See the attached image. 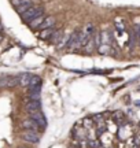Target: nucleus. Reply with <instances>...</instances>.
<instances>
[{
  "label": "nucleus",
  "instance_id": "nucleus-11",
  "mask_svg": "<svg viewBox=\"0 0 140 148\" xmlns=\"http://www.w3.org/2000/svg\"><path fill=\"white\" fill-rule=\"evenodd\" d=\"M54 32H55L54 26H52V27H47V29H43V30H40V33H38V37H40L41 40H49Z\"/></svg>",
  "mask_w": 140,
  "mask_h": 148
},
{
  "label": "nucleus",
  "instance_id": "nucleus-5",
  "mask_svg": "<svg viewBox=\"0 0 140 148\" xmlns=\"http://www.w3.org/2000/svg\"><path fill=\"white\" fill-rule=\"evenodd\" d=\"M16 84H18L16 77H11V75H3V77H0V86L11 88V86H15Z\"/></svg>",
  "mask_w": 140,
  "mask_h": 148
},
{
  "label": "nucleus",
  "instance_id": "nucleus-16",
  "mask_svg": "<svg viewBox=\"0 0 140 148\" xmlns=\"http://www.w3.org/2000/svg\"><path fill=\"white\" fill-rule=\"evenodd\" d=\"M136 32H137V37H139V44H140V25L137 26V29H136Z\"/></svg>",
  "mask_w": 140,
  "mask_h": 148
},
{
  "label": "nucleus",
  "instance_id": "nucleus-4",
  "mask_svg": "<svg viewBox=\"0 0 140 148\" xmlns=\"http://www.w3.org/2000/svg\"><path fill=\"white\" fill-rule=\"evenodd\" d=\"M25 110H26L29 114H32V112H34V111L41 110V103H40V100L29 99V100L25 103Z\"/></svg>",
  "mask_w": 140,
  "mask_h": 148
},
{
  "label": "nucleus",
  "instance_id": "nucleus-3",
  "mask_svg": "<svg viewBox=\"0 0 140 148\" xmlns=\"http://www.w3.org/2000/svg\"><path fill=\"white\" fill-rule=\"evenodd\" d=\"M30 118H32L33 121L37 122V125L41 127V129H44V127L47 126V119H45V116H44V112H41V110L32 112V114H30Z\"/></svg>",
  "mask_w": 140,
  "mask_h": 148
},
{
  "label": "nucleus",
  "instance_id": "nucleus-2",
  "mask_svg": "<svg viewBox=\"0 0 140 148\" xmlns=\"http://www.w3.org/2000/svg\"><path fill=\"white\" fill-rule=\"evenodd\" d=\"M40 133L37 130H25V132L21 134V138L23 141L26 143H32V144H36L40 141Z\"/></svg>",
  "mask_w": 140,
  "mask_h": 148
},
{
  "label": "nucleus",
  "instance_id": "nucleus-10",
  "mask_svg": "<svg viewBox=\"0 0 140 148\" xmlns=\"http://www.w3.org/2000/svg\"><path fill=\"white\" fill-rule=\"evenodd\" d=\"M63 36H65V32H63V29H56L54 33H52V36H51V42L52 44H55V45H58L60 42V40L63 38Z\"/></svg>",
  "mask_w": 140,
  "mask_h": 148
},
{
  "label": "nucleus",
  "instance_id": "nucleus-12",
  "mask_svg": "<svg viewBox=\"0 0 140 148\" xmlns=\"http://www.w3.org/2000/svg\"><path fill=\"white\" fill-rule=\"evenodd\" d=\"M45 18V15H40V16H37V18H34L32 22H29V26H30V29H33V30H37V27L40 26V23L43 22V19Z\"/></svg>",
  "mask_w": 140,
  "mask_h": 148
},
{
  "label": "nucleus",
  "instance_id": "nucleus-1",
  "mask_svg": "<svg viewBox=\"0 0 140 148\" xmlns=\"http://www.w3.org/2000/svg\"><path fill=\"white\" fill-rule=\"evenodd\" d=\"M43 14H44V8L41 7V5H32V7L27 8L25 12H22L21 18H22V21L23 22L29 23V22H32L34 18L43 15Z\"/></svg>",
  "mask_w": 140,
  "mask_h": 148
},
{
  "label": "nucleus",
  "instance_id": "nucleus-15",
  "mask_svg": "<svg viewBox=\"0 0 140 148\" xmlns=\"http://www.w3.org/2000/svg\"><path fill=\"white\" fill-rule=\"evenodd\" d=\"M11 1H12V4H14V5H15V7H16V5L19 4V3H21L22 0H11Z\"/></svg>",
  "mask_w": 140,
  "mask_h": 148
},
{
  "label": "nucleus",
  "instance_id": "nucleus-8",
  "mask_svg": "<svg viewBox=\"0 0 140 148\" xmlns=\"http://www.w3.org/2000/svg\"><path fill=\"white\" fill-rule=\"evenodd\" d=\"M38 125L36 121H33L32 118H29V119H26V121L22 122V129L23 130H38Z\"/></svg>",
  "mask_w": 140,
  "mask_h": 148
},
{
  "label": "nucleus",
  "instance_id": "nucleus-20",
  "mask_svg": "<svg viewBox=\"0 0 140 148\" xmlns=\"http://www.w3.org/2000/svg\"><path fill=\"white\" fill-rule=\"evenodd\" d=\"M99 148H107V147H99Z\"/></svg>",
  "mask_w": 140,
  "mask_h": 148
},
{
  "label": "nucleus",
  "instance_id": "nucleus-21",
  "mask_svg": "<svg viewBox=\"0 0 140 148\" xmlns=\"http://www.w3.org/2000/svg\"><path fill=\"white\" fill-rule=\"evenodd\" d=\"M21 148H29V147H21Z\"/></svg>",
  "mask_w": 140,
  "mask_h": 148
},
{
  "label": "nucleus",
  "instance_id": "nucleus-9",
  "mask_svg": "<svg viewBox=\"0 0 140 148\" xmlns=\"http://www.w3.org/2000/svg\"><path fill=\"white\" fill-rule=\"evenodd\" d=\"M30 78H32V74L29 73H22L16 77V81L21 86H29V82H30Z\"/></svg>",
  "mask_w": 140,
  "mask_h": 148
},
{
  "label": "nucleus",
  "instance_id": "nucleus-19",
  "mask_svg": "<svg viewBox=\"0 0 140 148\" xmlns=\"http://www.w3.org/2000/svg\"><path fill=\"white\" fill-rule=\"evenodd\" d=\"M0 41H1V34H0Z\"/></svg>",
  "mask_w": 140,
  "mask_h": 148
},
{
  "label": "nucleus",
  "instance_id": "nucleus-14",
  "mask_svg": "<svg viewBox=\"0 0 140 148\" xmlns=\"http://www.w3.org/2000/svg\"><path fill=\"white\" fill-rule=\"evenodd\" d=\"M84 122H85V126L86 127H91L92 126V119H91V118H89V119H85Z\"/></svg>",
  "mask_w": 140,
  "mask_h": 148
},
{
  "label": "nucleus",
  "instance_id": "nucleus-17",
  "mask_svg": "<svg viewBox=\"0 0 140 148\" xmlns=\"http://www.w3.org/2000/svg\"><path fill=\"white\" fill-rule=\"evenodd\" d=\"M70 148H81V147H80V145H78V144H74V145H71V147H70Z\"/></svg>",
  "mask_w": 140,
  "mask_h": 148
},
{
  "label": "nucleus",
  "instance_id": "nucleus-18",
  "mask_svg": "<svg viewBox=\"0 0 140 148\" xmlns=\"http://www.w3.org/2000/svg\"><path fill=\"white\" fill-rule=\"evenodd\" d=\"M1 29H3V26H1V23H0V32H1Z\"/></svg>",
  "mask_w": 140,
  "mask_h": 148
},
{
  "label": "nucleus",
  "instance_id": "nucleus-7",
  "mask_svg": "<svg viewBox=\"0 0 140 148\" xmlns=\"http://www.w3.org/2000/svg\"><path fill=\"white\" fill-rule=\"evenodd\" d=\"M55 25V18L51 15H47L43 19V22L40 23V26L37 27V30H43V29H47V27H52Z\"/></svg>",
  "mask_w": 140,
  "mask_h": 148
},
{
  "label": "nucleus",
  "instance_id": "nucleus-13",
  "mask_svg": "<svg viewBox=\"0 0 140 148\" xmlns=\"http://www.w3.org/2000/svg\"><path fill=\"white\" fill-rule=\"evenodd\" d=\"M114 119H117L118 122H121V119H122V114H121V112H115V114H114Z\"/></svg>",
  "mask_w": 140,
  "mask_h": 148
},
{
  "label": "nucleus",
  "instance_id": "nucleus-6",
  "mask_svg": "<svg viewBox=\"0 0 140 148\" xmlns=\"http://www.w3.org/2000/svg\"><path fill=\"white\" fill-rule=\"evenodd\" d=\"M33 3H34L33 0H22L21 3H19V4H18V5L15 7L16 12H18V14L21 15L22 12H25V11H26L27 8H30V7H32Z\"/></svg>",
  "mask_w": 140,
  "mask_h": 148
}]
</instances>
